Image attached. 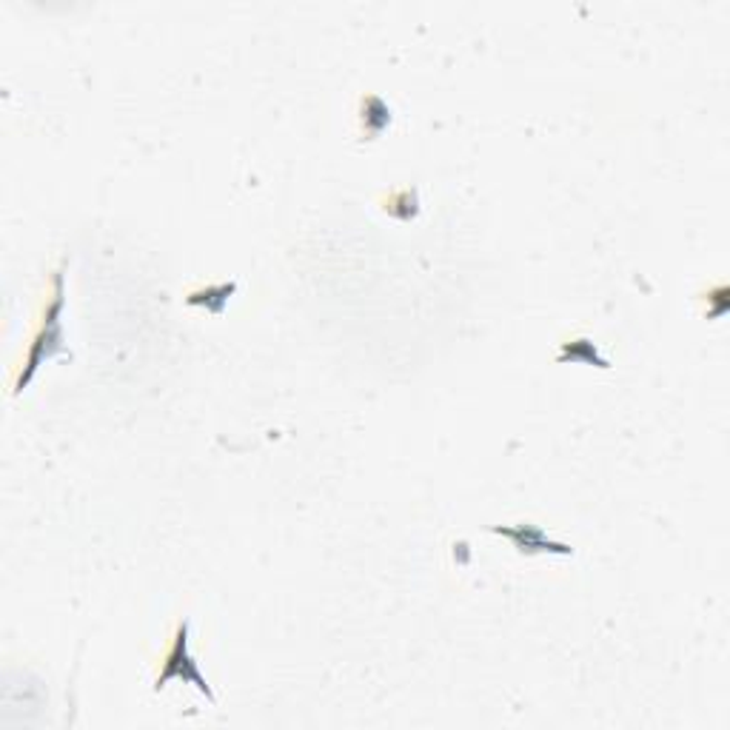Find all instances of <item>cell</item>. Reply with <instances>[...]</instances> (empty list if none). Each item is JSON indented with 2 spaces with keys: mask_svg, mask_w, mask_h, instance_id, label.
Listing matches in <instances>:
<instances>
[{
  "mask_svg": "<svg viewBox=\"0 0 730 730\" xmlns=\"http://www.w3.org/2000/svg\"><path fill=\"white\" fill-rule=\"evenodd\" d=\"M171 679L194 684L212 705H217L215 691H212V684H208L206 677L201 674V668H197V662H194L192 656V648H189V619H180V623L175 625V630H171L169 642H166V651H163L161 670H157L152 688L154 691H163Z\"/></svg>",
  "mask_w": 730,
  "mask_h": 730,
  "instance_id": "7a4b0ae2",
  "label": "cell"
},
{
  "mask_svg": "<svg viewBox=\"0 0 730 730\" xmlns=\"http://www.w3.org/2000/svg\"><path fill=\"white\" fill-rule=\"evenodd\" d=\"M565 360H588V362L597 360V366L607 369V360L597 354V346H593L591 340H574V343H565L560 354V362Z\"/></svg>",
  "mask_w": 730,
  "mask_h": 730,
  "instance_id": "5b68a950",
  "label": "cell"
},
{
  "mask_svg": "<svg viewBox=\"0 0 730 730\" xmlns=\"http://www.w3.org/2000/svg\"><path fill=\"white\" fill-rule=\"evenodd\" d=\"M234 292H238V283L206 285V289H194V292L185 294V303H189V306H206L212 315H220Z\"/></svg>",
  "mask_w": 730,
  "mask_h": 730,
  "instance_id": "277c9868",
  "label": "cell"
},
{
  "mask_svg": "<svg viewBox=\"0 0 730 730\" xmlns=\"http://www.w3.org/2000/svg\"><path fill=\"white\" fill-rule=\"evenodd\" d=\"M494 534H500V537L511 539L514 542V548L520 551V554H562L568 556L574 548L565 546V542H556V539H551L546 534V530L539 528V525L534 523H520V525H511V528H505V525H494Z\"/></svg>",
  "mask_w": 730,
  "mask_h": 730,
  "instance_id": "3957f363",
  "label": "cell"
},
{
  "mask_svg": "<svg viewBox=\"0 0 730 730\" xmlns=\"http://www.w3.org/2000/svg\"><path fill=\"white\" fill-rule=\"evenodd\" d=\"M63 306H66V260L49 274L47 294H43L38 317H35L29 348H26L24 360H21V369L15 371V380H12V394L24 392L43 362L57 357V354H69V346H66V337H63L61 325Z\"/></svg>",
  "mask_w": 730,
  "mask_h": 730,
  "instance_id": "6da1fadb",
  "label": "cell"
}]
</instances>
